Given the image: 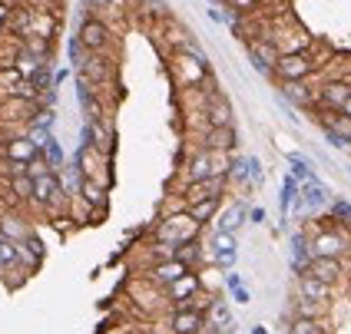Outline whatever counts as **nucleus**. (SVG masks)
<instances>
[{"instance_id": "f257e3e1", "label": "nucleus", "mask_w": 351, "mask_h": 334, "mask_svg": "<svg viewBox=\"0 0 351 334\" xmlns=\"http://www.w3.org/2000/svg\"><path fill=\"white\" fill-rule=\"evenodd\" d=\"M199 232H202V225L193 222L189 212H176V216L156 218V225L149 229V238H153V242H162V245H182V242L199 238Z\"/></svg>"}, {"instance_id": "f03ea898", "label": "nucleus", "mask_w": 351, "mask_h": 334, "mask_svg": "<svg viewBox=\"0 0 351 334\" xmlns=\"http://www.w3.org/2000/svg\"><path fill=\"white\" fill-rule=\"evenodd\" d=\"M77 172L97 185H113V162H110V153H99L97 146L83 142L77 149Z\"/></svg>"}, {"instance_id": "7ed1b4c3", "label": "nucleus", "mask_w": 351, "mask_h": 334, "mask_svg": "<svg viewBox=\"0 0 351 334\" xmlns=\"http://www.w3.org/2000/svg\"><path fill=\"white\" fill-rule=\"evenodd\" d=\"M77 40L83 43V50H90V53H113L117 57V40H113V27L106 23V20L99 17H83L77 30Z\"/></svg>"}, {"instance_id": "20e7f679", "label": "nucleus", "mask_w": 351, "mask_h": 334, "mask_svg": "<svg viewBox=\"0 0 351 334\" xmlns=\"http://www.w3.org/2000/svg\"><path fill=\"white\" fill-rule=\"evenodd\" d=\"M318 66H322V63H318L308 50H295V53H282V57H278L272 77L278 79V83H298V79L312 77Z\"/></svg>"}, {"instance_id": "39448f33", "label": "nucleus", "mask_w": 351, "mask_h": 334, "mask_svg": "<svg viewBox=\"0 0 351 334\" xmlns=\"http://www.w3.org/2000/svg\"><path fill=\"white\" fill-rule=\"evenodd\" d=\"M202 292V275L199 272H186L182 278H176L173 285H166V288H159V295L166 301V311H173V308H186V301L193 295Z\"/></svg>"}, {"instance_id": "423d86ee", "label": "nucleus", "mask_w": 351, "mask_h": 334, "mask_svg": "<svg viewBox=\"0 0 351 334\" xmlns=\"http://www.w3.org/2000/svg\"><path fill=\"white\" fill-rule=\"evenodd\" d=\"M202 116L209 126H235V113H232V103L226 93H219L215 86L202 90Z\"/></svg>"}, {"instance_id": "0eeeda50", "label": "nucleus", "mask_w": 351, "mask_h": 334, "mask_svg": "<svg viewBox=\"0 0 351 334\" xmlns=\"http://www.w3.org/2000/svg\"><path fill=\"white\" fill-rule=\"evenodd\" d=\"M348 97H351V79H345V77L325 79L315 90V110H335V113H341V106L348 103Z\"/></svg>"}, {"instance_id": "6e6552de", "label": "nucleus", "mask_w": 351, "mask_h": 334, "mask_svg": "<svg viewBox=\"0 0 351 334\" xmlns=\"http://www.w3.org/2000/svg\"><path fill=\"white\" fill-rule=\"evenodd\" d=\"M166 334H202L209 328V321L202 311H193V308H176V311H166Z\"/></svg>"}, {"instance_id": "1a4fd4ad", "label": "nucleus", "mask_w": 351, "mask_h": 334, "mask_svg": "<svg viewBox=\"0 0 351 334\" xmlns=\"http://www.w3.org/2000/svg\"><path fill=\"white\" fill-rule=\"evenodd\" d=\"M186 272H193V268H186L179 258H166V261H156V265L143 268V272H139V281H146V285H153V288H166V285H173L176 278L186 275Z\"/></svg>"}, {"instance_id": "9d476101", "label": "nucleus", "mask_w": 351, "mask_h": 334, "mask_svg": "<svg viewBox=\"0 0 351 334\" xmlns=\"http://www.w3.org/2000/svg\"><path fill=\"white\" fill-rule=\"evenodd\" d=\"M86 142L97 146L99 153H113L117 149V129H113V119L110 116H90L86 123Z\"/></svg>"}, {"instance_id": "9b49d317", "label": "nucleus", "mask_w": 351, "mask_h": 334, "mask_svg": "<svg viewBox=\"0 0 351 334\" xmlns=\"http://www.w3.org/2000/svg\"><path fill=\"white\" fill-rule=\"evenodd\" d=\"M0 156L7 159V162L30 166V162L40 156V149H37V142L23 133V136H7V139H3V146H0Z\"/></svg>"}, {"instance_id": "f8f14e48", "label": "nucleus", "mask_w": 351, "mask_h": 334, "mask_svg": "<svg viewBox=\"0 0 351 334\" xmlns=\"http://www.w3.org/2000/svg\"><path fill=\"white\" fill-rule=\"evenodd\" d=\"M305 272H308V275H315L318 281H325V285H332V288H338V285L348 278V272H345V261H341V258H308Z\"/></svg>"}, {"instance_id": "ddd939ff", "label": "nucleus", "mask_w": 351, "mask_h": 334, "mask_svg": "<svg viewBox=\"0 0 351 334\" xmlns=\"http://www.w3.org/2000/svg\"><path fill=\"white\" fill-rule=\"evenodd\" d=\"M199 146L209 149V153H235L239 133H235V126H209V129L199 136Z\"/></svg>"}, {"instance_id": "4468645a", "label": "nucleus", "mask_w": 351, "mask_h": 334, "mask_svg": "<svg viewBox=\"0 0 351 334\" xmlns=\"http://www.w3.org/2000/svg\"><path fill=\"white\" fill-rule=\"evenodd\" d=\"M249 57H252L258 73H269V77H272V70H275V63H278V57H282V50L275 47L272 40L255 37V40H249Z\"/></svg>"}, {"instance_id": "2eb2a0df", "label": "nucleus", "mask_w": 351, "mask_h": 334, "mask_svg": "<svg viewBox=\"0 0 351 334\" xmlns=\"http://www.w3.org/2000/svg\"><path fill=\"white\" fill-rule=\"evenodd\" d=\"M206 248H209V261L222 265V268L235 265V252H239V242H235V235H229V232H219V229H215Z\"/></svg>"}, {"instance_id": "dca6fc26", "label": "nucleus", "mask_w": 351, "mask_h": 334, "mask_svg": "<svg viewBox=\"0 0 351 334\" xmlns=\"http://www.w3.org/2000/svg\"><path fill=\"white\" fill-rule=\"evenodd\" d=\"M209 176H215L213 172V153L199 146L193 156L186 159V166H182L179 179H182V185H186V182H202V179H209Z\"/></svg>"}, {"instance_id": "f3484780", "label": "nucleus", "mask_w": 351, "mask_h": 334, "mask_svg": "<svg viewBox=\"0 0 351 334\" xmlns=\"http://www.w3.org/2000/svg\"><path fill=\"white\" fill-rule=\"evenodd\" d=\"M295 295L312 298V301H328V305H332L335 288L332 285H325V281H318V278L308 275V272H298V275H295Z\"/></svg>"}, {"instance_id": "a211bd4d", "label": "nucleus", "mask_w": 351, "mask_h": 334, "mask_svg": "<svg viewBox=\"0 0 351 334\" xmlns=\"http://www.w3.org/2000/svg\"><path fill=\"white\" fill-rule=\"evenodd\" d=\"M34 235V225L17 212H0V238H10V242H23V238Z\"/></svg>"}, {"instance_id": "6ab92c4d", "label": "nucleus", "mask_w": 351, "mask_h": 334, "mask_svg": "<svg viewBox=\"0 0 351 334\" xmlns=\"http://www.w3.org/2000/svg\"><path fill=\"white\" fill-rule=\"evenodd\" d=\"M173 258H179L186 268H193V272H199L206 261H209V248L199 242V238H193V242H182V245H176Z\"/></svg>"}, {"instance_id": "aec40b11", "label": "nucleus", "mask_w": 351, "mask_h": 334, "mask_svg": "<svg viewBox=\"0 0 351 334\" xmlns=\"http://www.w3.org/2000/svg\"><path fill=\"white\" fill-rule=\"evenodd\" d=\"M80 198L93 209V212H103L106 216V202H110V189L106 185H97V182H90V179H80Z\"/></svg>"}, {"instance_id": "412c9836", "label": "nucleus", "mask_w": 351, "mask_h": 334, "mask_svg": "<svg viewBox=\"0 0 351 334\" xmlns=\"http://www.w3.org/2000/svg\"><path fill=\"white\" fill-rule=\"evenodd\" d=\"M282 97L289 99L292 106H298V110H315V90L305 83V79H298V83H282Z\"/></svg>"}, {"instance_id": "4be33fe9", "label": "nucleus", "mask_w": 351, "mask_h": 334, "mask_svg": "<svg viewBox=\"0 0 351 334\" xmlns=\"http://www.w3.org/2000/svg\"><path fill=\"white\" fill-rule=\"evenodd\" d=\"M215 222H219V225H215L219 232H229V235H235V232L249 222V209H245L242 202H232L226 212H219V218H215Z\"/></svg>"}, {"instance_id": "5701e85b", "label": "nucleus", "mask_w": 351, "mask_h": 334, "mask_svg": "<svg viewBox=\"0 0 351 334\" xmlns=\"http://www.w3.org/2000/svg\"><path fill=\"white\" fill-rule=\"evenodd\" d=\"M3 185H7V192H10L14 202H20V205L34 202V179H30V172H14V176L3 179Z\"/></svg>"}, {"instance_id": "b1692460", "label": "nucleus", "mask_w": 351, "mask_h": 334, "mask_svg": "<svg viewBox=\"0 0 351 334\" xmlns=\"http://www.w3.org/2000/svg\"><path fill=\"white\" fill-rule=\"evenodd\" d=\"M222 205H226V198H202V202H195V205H189L186 212L193 216V222H199L202 229L209 225V222H215L219 218V212H222Z\"/></svg>"}, {"instance_id": "393cba45", "label": "nucleus", "mask_w": 351, "mask_h": 334, "mask_svg": "<svg viewBox=\"0 0 351 334\" xmlns=\"http://www.w3.org/2000/svg\"><path fill=\"white\" fill-rule=\"evenodd\" d=\"M332 315V305L328 301H312V298H292V318H328Z\"/></svg>"}, {"instance_id": "a878e982", "label": "nucleus", "mask_w": 351, "mask_h": 334, "mask_svg": "<svg viewBox=\"0 0 351 334\" xmlns=\"http://www.w3.org/2000/svg\"><path fill=\"white\" fill-rule=\"evenodd\" d=\"M285 334H332L328 318H289Z\"/></svg>"}, {"instance_id": "bb28decb", "label": "nucleus", "mask_w": 351, "mask_h": 334, "mask_svg": "<svg viewBox=\"0 0 351 334\" xmlns=\"http://www.w3.org/2000/svg\"><path fill=\"white\" fill-rule=\"evenodd\" d=\"M206 321H209V328H219V331L232 334V308H229V301L215 295V301H213V308H209V315H206Z\"/></svg>"}, {"instance_id": "cd10ccee", "label": "nucleus", "mask_w": 351, "mask_h": 334, "mask_svg": "<svg viewBox=\"0 0 351 334\" xmlns=\"http://www.w3.org/2000/svg\"><path fill=\"white\" fill-rule=\"evenodd\" d=\"M43 66H50V63H47V60H40V57H34V53H27V50H20L17 57H14V70H17L23 79H34Z\"/></svg>"}, {"instance_id": "c85d7f7f", "label": "nucleus", "mask_w": 351, "mask_h": 334, "mask_svg": "<svg viewBox=\"0 0 351 334\" xmlns=\"http://www.w3.org/2000/svg\"><path fill=\"white\" fill-rule=\"evenodd\" d=\"M20 50H27V53H34V57L50 63V57H53V40L50 37H23L20 40Z\"/></svg>"}, {"instance_id": "c756f323", "label": "nucleus", "mask_w": 351, "mask_h": 334, "mask_svg": "<svg viewBox=\"0 0 351 334\" xmlns=\"http://www.w3.org/2000/svg\"><path fill=\"white\" fill-rule=\"evenodd\" d=\"M328 216H332L338 225H348V229H351V205L345 202V198H335L332 209H328Z\"/></svg>"}, {"instance_id": "7c9ffc66", "label": "nucleus", "mask_w": 351, "mask_h": 334, "mask_svg": "<svg viewBox=\"0 0 351 334\" xmlns=\"http://www.w3.org/2000/svg\"><path fill=\"white\" fill-rule=\"evenodd\" d=\"M222 3H226V7L232 10V14L245 17V14H252V10L258 7V3H262V0H222Z\"/></svg>"}, {"instance_id": "2f4dec72", "label": "nucleus", "mask_w": 351, "mask_h": 334, "mask_svg": "<svg viewBox=\"0 0 351 334\" xmlns=\"http://www.w3.org/2000/svg\"><path fill=\"white\" fill-rule=\"evenodd\" d=\"M232 298L239 301V305H249V292H245V285H239V288H232Z\"/></svg>"}, {"instance_id": "473e14b6", "label": "nucleus", "mask_w": 351, "mask_h": 334, "mask_svg": "<svg viewBox=\"0 0 351 334\" xmlns=\"http://www.w3.org/2000/svg\"><path fill=\"white\" fill-rule=\"evenodd\" d=\"M86 7H90V10H110L113 0H86Z\"/></svg>"}, {"instance_id": "72a5a7b5", "label": "nucleus", "mask_w": 351, "mask_h": 334, "mask_svg": "<svg viewBox=\"0 0 351 334\" xmlns=\"http://www.w3.org/2000/svg\"><path fill=\"white\" fill-rule=\"evenodd\" d=\"M249 222H255V225L265 222V209H249Z\"/></svg>"}, {"instance_id": "f704fd0d", "label": "nucleus", "mask_w": 351, "mask_h": 334, "mask_svg": "<svg viewBox=\"0 0 351 334\" xmlns=\"http://www.w3.org/2000/svg\"><path fill=\"white\" fill-rule=\"evenodd\" d=\"M341 113H345V116H351V97H348V103L341 106Z\"/></svg>"}, {"instance_id": "c9c22d12", "label": "nucleus", "mask_w": 351, "mask_h": 334, "mask_svg": "<svg viewBox=\"0 0 351 334\" xmlns=\"http://www.w3.org/2000/svg\"><path fill=\"white\" fill-rule=\"evenodd\" d=\"M202 334H226V331H219V328H206Z\"/></svg>"}, {"instance_id": "e433bc0d", "label": "nucleus", "mask_w": 351, "mask_h": 334, "mask_svg": "<svg viewBox=\"0 0 351 334\" xmlns=\"http://www.w3.org/2000/svg\"><path fill=\"white\" fill-rule=\"evenodd\" d=\"M252 334H269V331H265V328H255V331Z\"/></svg>"}, {"instance_id": "4c0bfd02", "label": "nucleus", "mask_w": 351, "mask_h": 334, "mask_svg": "<svg viewBox=\"0 0 351 334\" xmlns=\"http://www.w3.org/2000/svg\"><path fill=\"white\" fill-rule=\"evenodd\" d=\"M348 149H351V139H348Z\"/></svg>"}]
</instances>
